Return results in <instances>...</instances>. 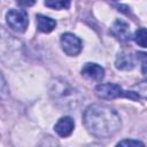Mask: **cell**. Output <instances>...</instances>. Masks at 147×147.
<instances>
[{
  "mask_svg": "<svg viewBox=\"0 0 147 147\" xmlns=\"http://www.w3.org/2000/svg\"><path fill=\"white\" fill-rule=\"evenodd\" d=\"M36 21H37L38 30L41 31V32H45V33H48V32L53 31L56 26V21L48 17V16H45V15H40V14L37 15Z\"/></svg>",
  "mask_w": 147,
  "mask_h": 147,
  "instance_id": "30bf717a",
  "label": "cell"
},
{
  "mask_svg": "<svg viewBox=\"0 0 147 147\" xmlns=\"http://www.w3.org/2000/svg\"><path fill=\"white\" fill-rule=\"evenodd\" d=\"M117 146H145L144 142L139 141V140H133V139H125L122 140L117 144Z\"/></svg>",
  "mask_w": 147,
  "mask_h": 147,
  "instance_id": "9a60e30c",
  "label": "cell"
},
{
  "mask_svg": "<svg viewBox=\"0 0 147 147\" xmlns=\"http://www.w3.org/2000/svg\"><path fill=\"white\" fill-rule=\"evenodd\" d=\"M95 94L100 99L105 100H113L116 98H130V99H138V94L136 92H126L124 91L119 85L113 84V83H107V84H99L95 87Z\"/></svg>",
  "mask_w": 147,
  "mask_h": 147,
  "instance_id": "3957f363",
  "label": "cell"
},
{
  "mask_svg": "<svg viewBox=\"0 0 147 147\" xmlns=\"http://www.w3.org/2000/svg\"><path fill=\"white\" fill-rule=\"evenodd\" d=\"M45 5L52 9H67L70 6V0H45Z\"/></svg>",
  "mask_w": 147,
  "mask_h": 147,
  "instance_id": "8fae6325",
  "label": "cell"
},
{
  "mask_svg": "<svg viewBox=\"0 0 147 147\" xmlns=\"http://www.w3.org/2000/svg\"><path fill=\"white\" fill-rule=\"evenodd\" d=\"M82 75L88 79L100 82L105 77V69L96 63H85L82 68Z\"/></svg>",
  "mask_w": 147,
  "mask_h": 147,
  "instance_id": "8992f818",
  "label": "cell"
},
{
  "mask_svg": "<svg viewBox=\"0 0 147 147\" xmlns=\"http://www.w3.org/2000/svg\"><path fill=\"white\" fill-rule=\"evenodd\" d=\"M83 122L86 130L96 138L113 137L122 126L118 113L114 108L101 103L88 106L83 114Z\"/></svg>",
  "mask_w": 147,
  "mask_h": 147,
  "instance_id": "6da1fadb",
  "label": "cell"
},
{
  "mask_svg": "<svg viewBox=\"0 0 147 147\" xmlns=\"http://www.w3.org/2000/svg\"><path fill=\"white\" fill-rule=\"evenodd\" d=\"M134 64H136L134 56L130 52H127V51L119 52L117 57H116V61H115L116 68L119 69V70H125V71L133 69Z\"/></svg>",
  "mask_w": 147,
  "mask_h": 147,
  "instance_id": "ba28073f",
  "label": "cell"
},
{
  "mask_svg": "<svg viewBox=\"0 0 147 147\" xmlns=\"http://www.w3.org/2000/svg\"><path fill=\"white\" fill-rule=\"evenodd\" d=\"M111 33L121 41H127L130 39L129 24L122 20H116L111 26Z\"/></svg>",
  "mask_w": 147,
  "mask_h": 147,
  "instance_id": "9c48e42d",
  "label": "cell"
},
{
  "mask_svg": "<svg viewBox=\"0 0 147 147\" xmlns=\"http://www.w3.org/2000/svg\"><path fill=\"white\" fill-rule=\"evenodd\" d=\"M134 41L141 46V47H147V29L145 28H140L134 32V37H133Z\"/></svg>",
  "mask_w": 147,
  "mask_h": 147,
  "instance_id": "7c38bea8",
  "label": "cell"
},
{
  "mask_svg": "<svg viewBox=\"0 0 147 147\" xmlns=\"http://www.w3.org/2000/svg\"><path fill=\"white\" fill-rule=\"evenodd\" d=\"M74 127H75V122L71 117L69 116H64V117H61L56 124L54 125V130L55 132L60 136V137H68L71 134V132L74 131Z\"/></svg>",
  "mask_w": 147,
  "mask_h": 147,
  "instance_id": "52a82bcc",
  "label": "cell"
},
{
  "mask_svg": "<svg viewBox=\"0 0 147 147\" xmlns=\"http://www.w3.org/2000/svg\"><path fill=\"white\" fill-rule=\"evenodd\" d=\"M49 94L57 105L64 108H75L80 102V95L68 82L63 79L52 80Z\"/></svg>",
  "mask_w": 147,
  "mask_h": 147,
  "instance_id": "7a4b0ae2",
  "label": "cell"
},
{
  "mask_svg": "<svg viewBox=\"0 0 147 147\" xmlns=\"http://www.w3.org/2000/svg\"><path fill=\"white\" fill-rule=\"evenodd\" d=\"M61 47L63 52L69 56H76L82 51V40L74 33L65 32L61 36Z\"/></svg>",
  "mask_w": 147,
  "mask_h": 147,
  "instance_id": "5b68a950",
  "label": "cell"
},
{
  "mask_svg": "<svg viewBox=\"0 0 147 147\" xmlns=\"http://www.w3.org/2000/svg\"><path fill=\"white\" fill-rule=\"evenodd\" d=\"M133 90L138 95L147 99V80H142V82L136 84L133 86Z\"/></svg>",
  "mask_w": 147,
  "mask_h": 147,
  "instance_id": "4fadbf2b",
  "label": "cell"
},
{
  "mask_svg": "<svg viewBox=\"0 0 147 147\" xmlns=\"http://www.w3.org/2000/svg\"><path fill=\"white\" fill-rule=\"evenodd\" d=\"M16 2L22 7H31L32 5H34L36 0H16Z\"/></svg>",
  "mask_w": 147,
  "mask_h": 147,
  "instance_id": "2e32d148",
  "label": "cell"
},
{
  "mask_svg": "<svg viewBox=\"0 0 147 147\" xmlns=\"http://www.w3.org/2000/svg\"><path fill=\"white\" fill-rule=\"evenodd\" d=\"M137 55H138L137 56L138 60L141 63V71H142V74H147V53L139 52Z\"/></svg>",
  "mask_w": 147,
  "mask_h": 147,
  "instance_id": "5bb4252c",
  "label": "cell"
},
{
  "mask_svg": "<svg viewBox=\"0 0 147 147\" xmlns=\"http://www.w3.org/2000/svg\"><path fill=\"white\" fill-rule=\"evenodd\" d=\"M7 24L16 32H24L29 24L28 14L21 9H10L6 15Z\"/></svg>",
  "mask_w": 147,
  "mask_h": 147,
  "instance_id": "277c9868",
  "label": "cell"
}]
</instances>
